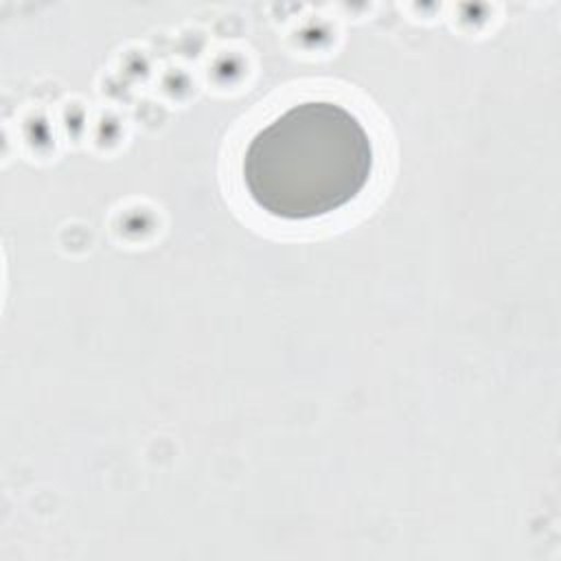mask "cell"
Listing matches in <instances>:
<instances>
[{
	"label": "cell",
	"instance_id": "obj_1",
	"mask_svg": "<svg viewBox=\"0 0 561 561\" xmlns=\"http://www.w3.org/2000/svg\"><path fill=\"white\" fill-rule=\"evenodd\" d=\"M373 167V140L351 110L333 101H302L252 136L241 175L263 213L302 221L353 202Z\"/></svg>",
	"mask_w": 561,
	"mask_h": 561
}]
</instances>
